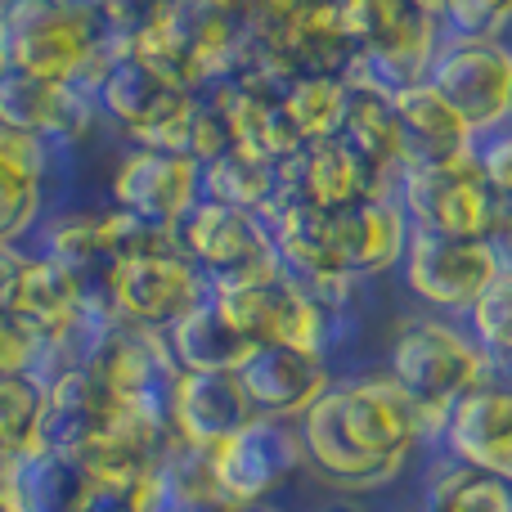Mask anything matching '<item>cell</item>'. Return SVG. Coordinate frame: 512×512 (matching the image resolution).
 I'll return each instance as SVG.
<instances>
[{
	"instance_id": "cell-1",
	"label": "cell",
	"mask_w": 512,
	"mask_h": 512,
	"mask_svg": "<svg viewBox=\"0 0 512 512\" xmlns=\"http://www.w3.org/2000/svg\"><path fill=\"white\" fill-rule=\"evenodd\" d=\"M0 41L9 72L81 86L90 95L126 54V41L108 27L99 0H5Z\"/></svg>"
},
{
	"instance_id": "cell-2",
	"label": "cell",
	"mask_w": 512,
	"mask_h": 512,
	"mask_svg": "<svg viewBox=\"0 0 512 512\" xmlns=\"http://www.w3.org/2000/svg\"><path fill=\"white\" fill-rule=\"evenodd\" d=\"M490 373L472 333L445 319H409L391 342V378L409 391L427 432H441L450 409Z\"/></svg>"
},
{
	"instance_id": "cell-3",
	"label": "cell",
	"mask_w": 512,
	"mask_h": 512,
	"mask_svg": "<svg viewBox=\"0 0 512 512\" xmlns=\"http://www.w3.org/2000/svg\"><path fill=\"white\" fill-rule=\"evenodd\" d=\"M95 104L108 122L122 126L144 149L185 153V131L198 95L189 86H180V81H171L167 72H158L153 63H144L140 54L126 50L95 86Z\"/></svg>"
},
{
	"instance_id": "cell-4",
	"label": "cell",
	"mask_w": 512,
	"mask_h": 512,
	"mask_svg": "<svg viewBox=\"0 0 512 512\" xmlns=\"http://www.w3.org/2000/svg\"><path fill=\"white\" fill-rule=\"evenodd\" d=\"M171 234H176V248L212 279V288L265 279V274L283 270L270 239V225L252 212H239V207L198 198Z\"/></svg>"
},
{
	"instance_id": "cell-5",
	"label": "cell",
	"mask_w": 512,
	"mask_h": 512,
	"mask_svg": "<svg viewBox=\"0 0 512 512\" xmlns=\"http://www.w3.org/2000/svg\"><path fill=\"white\" fill-rule=\"evenodd\" d=\"M396 198L414 230L450 234V239H486L499 194L490 189L477 149L441 167H409L396 180Z\"/></svg>"
},
{
	"instance_id": "cell-6",
	"label": "cell",
	"mask_w": 512,
	"mask_h": 512,
	"mask_svg": "<svg viewBox=\"0 0 512 512\" xmlns=\"http://www.w3.org/2000/svg\"><path fill=\"white\" fill-rule=\"evenodd\" d=\"M207 297H212V279L180 248L126 256L108 270V301H113L117 319L153 328V333H167L176 319L198 310Z\"/></svg>"
},
{
	"instance_id": "cell-7",
	"label": "cell",
	"mask_w": 512,
	"mask_h": 512,
	"mask_svg": "<svg viewBox=\"0 0 512 512\" xmlns=\"http://www.w3.org/2000/svg\"><path fill=\"white\" fill-rule=\"evenodd\" d=\"M427 86L472 126V135L495 131L508 122L512 104V50L495 36H454L436 45Z\"/></svg>"
},
{
	"instance_id": "cell-8",
	"label": "cell",
	"mask_w": 512,
	"mask_h": 512,
	"mask_svg": "<svg viewBox=\"0 0 512 512\" xmlns=\"http://www.w3.org/2000/svg\"><path fill=\"white\" fill-rule=\"evenodd\" d=\"M328 400H333V414L342 432L351 436V445H360L369 459H382L391 468H405V459L427 436L418 405L391 373H369V378L328 387Z\"/></svg>"
},
{
	"instance_id": "cell-9",
	"label": "cell",
	"mask_w": 512,
	"mask_h": 512,
	"mask_svg": "<svg viewBox=\"0 0 512 512\" xmlns=\"http://www.w3.org/2000/svg\"><path fill=\"white\" fill-rule=\"evenodd\" d=\"M81 364H86L122 405L167 423V405H171L180 369H176V360H171L162 333L117 319V324H108L104 333H99V342L90 346V355Z\"/></svg>"
},
{
	"instance_id": "cell-10",
	"label": "cell",
	"mask_w": 512,
	"mask_h": 512,
	"mask_svg": "<svg viewBox=\"0 0 512 512\" xmlns=\"http://www.w3.org/2000/svg\"><path fill=\"white\" fill-rule=\"evenodd\" d=\"M400 270H405L409 292L436 310H472L481 292L499 279L486 239H450V234L432 230L409 234Z\"/></svg>"
},
{
	"instance_id": "cell-11",
	"label": "cell",
	"mask_w": 512,
	"mask_h": 512,
	"mask_svg": "<svg viewBox=\"0 0 512 512\" xmlns=\"http://www.w3.org/2000/svg\"><path fill=\"white\" fill-rule=\"evenodd\" d=\"M113 207L126 216L153 225V230H176L180 216L203 198V167L180 149H144L135 144L113 171Z\"/></svg>"
},
{
	"instance_id": "cell-12",
	"label": "cell",
	"mask_w": 512,
	"mask_h": 512,
	"mask_svg": "<svg viewBox=\"0 0 512 512\" xmlns=\"http://www.w3.org/2000/svg\"><path fill=\"white\" fill-rule=\"evenodd\" d=\"M212 463L225 504L243 508V504H265V495L279 490L297 463H306V450H301L297 423L252 418L243 432H234L225 445H216Z\"/></svg>"
},
{
	"instance_id": "cell-13",
	"label": "cell",
	"mask_w": 512,
	"mask_h": 512,
	"mask_svg": "<svg viewBox=\"0 0 512 512\" xmlns=\"http://www.w3.org/2000/svg\"><path fill=\"white\" fill-rule=\"evenodd\" d=\"M387 194H396V189L378 171L364 167L333 135V140L306 144V149H297L292 158L279 162V198L274 203H306L315 212H342V207L387 198Z\"/></svg>"
},
{
	"instance_id": "cell-14",
	"label": "cell",
	"mask_w": 512,
	"mask_h": 512,
	"mask_svg": "<svg viewBox=\"0 0 512 512\" xmlns=\"http://www.w3.org/2000/svg\"><path fill=\"white\" fill-rule=\"evenodd\" d=\"M126 414H131V405H122L86 364L63 369V373H54V378H45L41 450L81 459V454H86L99 436L113 432Z\"/></svg>"
},
{
	"instance_id": "cell-15",
	"label": "cell",
	"mask_w": 512,
	"mask_h": 512,
	"mask_svg": "<svg viewBox=\"0 0 512 512\" xmlns=\"http://www.w3.org/2000/svg\"><path fill=\"white\" fill-rule=\"evenodd\" d=\"M454 463L512 481V378L490 369L441 427Z\"/></svg>"
},
{
	"instance_id": "cell-16",
	"label": "cell",
	"mask_w": 512,
	"mask_h": 512,
	"mask_svg": "<svg viewBox=\"0 0 512 512\" xmlns=\"http://www.w3.org/2000/svg\"><path fill=\"white\" fill-rule=\"evenodd\" d=\"M95 117H99L95 95L81 86L23 77V72H9V68L0 77V122L14 126V131L41 135L54 149L86 140Z\"/></svg>"
},
{
	"instance_id": "cell-17",
	"label": "cell",
	"mask_w": 512,
	"mask_h": 512,
	"mask_svg": "<svg viewBox=\"0 0 512 512\" xmlns=\"http://www.w3.org/2000/svg\"><path fill=\"white\" fill-rule=\"evenodd\" d=\"M248 396L256 418H279V423H297L333 382H328L324 355H301L288 346H256L234 373Z\"/></svg>"
},
{
	"instance_id": "cell-18",
	"label": "cell",
	"mask_w": 512,
	"mask_h": 512,
	"mask_svg": "<svg viewBox=\"0 0 512 512\" xmlns=\"http://www.w3.org/2000/svg\"><path fill=\"white\" fill-rule=\"evenodd\" d=\"M252 405L234 373H180L167 405V427L189 450H216L252 423Z\"/></svg>"
},
{
	"instance_id": "cell-19",
	"label": "cell",
	"mask_w": 512,
	"mask_h": 512,
	"mask_svg": "<svg viewBox=\"0 0 512 512\" xmlns=\"http://www.w3.org/2000/svg\"><path fill=\"white\" fill-rule=\"evenodd\" d=\"M391 113H396L400 162H405V171L409 167H441V162H454L477 149L472 126L463 122L427 81L396 90V95H391Z\"/></svg>"
},
{
	"instance_id": "cell-20",
	"label": "cell",
	"mask_w": 512,
	"mask_h": 512,
	"mask_svg": "<svg viewBox=\"0 0 512 512\" xmlns=\"http://www.w3.org/2000/svg\"><path fill=\"white\" fill-rule=\"evenodd\" d=\"M59 158L54 144L41 135L14 131L0 122V243H18L32 234L45 207V180Z\"/></svg>"
},
{
	"instance_id": "cell-21",
	"label": "cell",
	"mask_w": 512,
	"mask_h": 512,
	"mask_svg": "<svg viewBox=\"0 0 512 512\" xmlns=\"http://www.w3.org/2000/svg\"><path fill=\"white\" fill-rule=\"evenodd\" d=\"M333 225H337L342 265L351 279H369V274L396 270V265L405 261L409 234H414V225H409L396 194L342 207V212H333Z\"/></svg>"
},
{
	"instance_id": "cell-22",
	"label": "cell",
	"mask_w": 512,
	"mask_h": 512,
	"mask_svg": "<svg viewBox=\"0 0 512 512\" xmlns=\"http://www.w3.org/2000/svg\"><path fill=\"white\" fill-rule=\"evenodd\" d=\"M162 337H167V351L180 373H239L243 360L256 351V342L234 324L230 310L216 297L176 319Z\"/></svg>"
},
{
	"instance_id": "cell-23",
	"label": "cell",
	"mask_w": 512,
	"mask_h": 512,
	"mask_svg": "<svg viewBox=\"0 0 512 512\" xmlns=\"http://www.w3.org/2000/svg\"><path fill=\"white\" fill-rule=\"evenodd\" d=\"M297 436H301L306 459L315 463V468L324 472L333 486L378 490V486H387V481L400 472V468H391V463H382V459H369L360 445H351V436L342 432V423H337V414H333L328 391L297 418Z\"/></svg>"
},
{
	"instance_id": "cell-24",
	"label": "cell",
	"mask_w": 512,
	"mask_h": 512,
	"mask_svg": "<svg viewBox=\"0 0 512 512\" xmlns=\"http://www.w3.org/2000/svg\"><path fill=\"white\" fill-rule=\"evenodd\" d=\"M9 490H14L23 512H86L90 495H95L81 463L50 450H36L27 459H18Z\"/></svg>"
},
{
	"instance_id": "cell-25",
	"label": "cell",
	"mask_w": 512,
	"mask_h": 512,
	"mask_svg": "<svg viewBox=\"0 0 512 512\" xmlns=\"http://www.w3.org/2000/svg\"><path fill=\"white\" fill-rule=\"evenodd\" d=\"M346 86H351V81H346ZM337 140H342L364 167L378 171V176L396 189L405 162H400V131H396V113H391V95L351 86V108H346V122H342Z\"/></svg>"
},
{
	"instance_id": "cell-26",
	"label": "cell",
	"mask_w": 512,
	"mask_h": 512,
	"mask_svg": "<svg viewBox=\"0 0 512 512\" xmlns=\"http://www.w3.org/2000/svg\"><path fill=\"white\" fill-rule=\"evenodd\" d=\"M203 198L207 203L239 207L252 216H270L274 198H279V162H256L248 153H225V158L203 167Z\"/></svg>"
},
{
	"instance_id": "cell-27",
	"label": "cell",
	"mask_w": 512,
	"mask_h": 512,
	"mask_svg": "<svg viewBox=\"0 0 512 512\" xmlns=\"http://www.w3.org/2000/svg\"><path fill=\"white\" fill-rule=\"evenodd\" d=\"M279 104L288 113L292 131H297L301 149H306V144L342 135L346 108H351V86L342 77H297L279 90Z\"/></svg>"
},
{
	"instance_id": "cell-28",
	"label": "cell",
	"mask_w": 512,
	"mask_h": 512,
	"mask_svg": "<svg viewBox=\"0 0 512 512\" xmlns=\"http://www.w3.org/2000/svg\"><path fill=\"white\" fill-rule=\"evenodd\" d=\"M41 405L45 382L36 373L0 378V459L18 463L41 450Z\"/></svg>"
},
{
	"instance_id": "cell-29",
	"label": "cell",
	"mask_w": 512,
	"mask_h": 512,
	"mask_svg": "<svg viewBox=\"0 0 512 512\" xmlns=\"http://www.w3.org/2000/svg\"><path fill=\"white\" fill-rule=\"evenodd\" d=\"M423 512H512V481L454 463L427 486Z\"/></svg>"
},
{
	"instance_id": "cell-30",
	"label": "cell",
	"mask_w": 512,
	"mask_h": 512,
	"mask_svg": "<svg viewBox=\"0 0 512 512\" xmlns=\"http://www.w3.org/2000/svg\"><path fill=\"white\" fill-rule=\"evenodd\" d=\"M468 319H472V342L481 346L490 369L512 378V279L490 283L477 306L468 310Z\"/></svg>"
},
{
	"instance_id": "cell-31",
	"label": "cell",
	"mask_w": 512,
	"mask_h": 512,
	"mask_svg": "<svg viewBox=\"0 0 512 512\" xmlns=\"http://www.w3.org/2000/svg\"><path fill=\"white\" fill-rule=\"evenodd\" d=\"M234 144H230V126H225V113L221 104L212 99V90H203L194 104V117H189V131H185V153L198 162V167H207V162L225 158Z\"/></svg>"
},
{
	"instance_id": "cell-32",
	"label": "cell",
	"mask_w": 512,
	"mask_h": 512,
	"mask_svg": "<svg viewBox=\"0 0 512 512\" xmlns=\"http://www.w3.org/2000/svg\"><path fill=\"white\" fill-rule=\"evenodd\" d=\"M512 18V0H445L441 23L454 27V36H495Z\"/></svg>"
},
{
	"instance_id": "cell-33",
	"label": "cell",
	"mask_w": 512,
	"mask_h": 512,
	"mask_svg": "<svg viewBox=\"0 0 512 512\" xmlns=\"http://www.w3.org/2000/svg\"><path fill=\"white\" fill-rule=\"evenodd\" d=\"M36 369H41V342L32 333H23L0 310V378H18V373H36Z\"/></svg>"
},
{
	"instance_id": "cell-34",
	"label": "cell",
	"mask_w": 512,
	"mask_h": 512,
	"mask_svg": "<svg viewBox=\"0 0 512 512\" xmlns=\"http://www.w3.org/2000/svg\"><path fill=\"white\" fill-rule=\"evenodd\" d=\"M477 162L486 171L490 189L512 198V131H495L486 144H477Z\"/></svg>"
},
{
	"instance_id": "cell-35",
	"label": "cell",
	"mask_w": 512,
	"mask_h": 512,
	"mask_svg": "<svg viewBox=\"0 0 512 512\" xmlns=\"http://www.w3.org/2000/svg\"><path fill=\"white\" fill-rule=\"evenodd\" d=\"M486 248L499 265V279H512V198H504V194H499V203H495V221H490V230H486Z\"/></svg>"
},
{
	"instance_id": "cell-36",
	"label": "cell",
	"mask_w": 512,
	"mask_h": 512,
	"mask_svg": "<svg viewBox=\"0 0 512 512\" xmlns=\"http://www.w3.org/2000/svg\"><path fill=\"white\" fill-rule=\"evenodd\" d=\"M23 261H27V252H18V243H0V310H5V297H9V288H14Z\"/></svg>"
},
{
	"instance_id": "cell-37",
	"label": "cell",
	"mask_w": 512,
	"mask_h": 512,
	"mask_svg": "<svg viewBox=\"0 0 512 512\" xmlns=\"http://www.w3.org/2000/svg\"><path fill=\"white\" fill-rule=\"evenodd\" d=\"M0 512H23V508H18V499H14V490H9V486H0Z\"/></svg>"
},
{
	"instance_id": "cell-38",
	"label": "cell",
	"mask_w": 512,
	"mask_h": 512,
	"mask_svg": "<svg viewBox=\"0 0 512 512\" xmlns=\"http://www.w3.org/2000/svg\"><path fill=\"white\" fill-rule=\"evenodd\" d=\"M225 512H283V508H274V504H243V508H225Z\"/></svg>"
},
{
	"instance_id": "cell-39",
	"label": "cell",
	"mask_w": 512,
	"mask_h": 512,
	"mask_svg": "<svg viewBox=\"0 0 512 512\" xmlns=\"http://www.w3.org/2000/svg\"><path fill=\"white\" fill-rule=\"evenodd\" d=\"M14 468H18V463H5V459H0V486H9V477H14Z\"/></svg>"
},
{
	"instance_id": "cell-40",
	"label": "cell",
	"mask_w": 512,
	"mask_h": 512,
	"mask_svg": "<svg viewBox=\"0 0 512 512\" xmlns=\"http://www.w3.org/2000/svg\"><path fill=\"white\" fill-rule=\"evenodd\" d=\"M292 5H301V9H324V5H337V0H292Z\"/></svg>"
},
{
	"instance_id": "cell-41",
	"label": "cell",
	"mask_w": 512,
	"mask_h": 512,
	"mask_svg": "<svg viewBox=\"0 0 512 512\" xmlns=\"http://www.w3.org/2000/svg\"><path fill=\"white\" fill-rule=\"evenodd\" d=\"M5 68H9L5 63V41H0V77H5Z\"/></svg>"
},
{
	"instance_id": "cell-42",
	"label": "cell",
	"mask_w": 512,
	"mask_h": 512,
	"mask_svg": "<svg viewBox=\"0 0 512 512\" xmlns=\"http://www.w3.org/2000/svg\"><path fill=\"white\" fill-rule=\"evenodd\" d=\"M508 131H512V104H508Z\"/></svg>"
},
{
	"instance_id": "cell-43",
	"label": "cell",
	"mask_w": 512,
	"mask_h": 512,
	"mask_svg": "<svg viewBox=\"0 0 512 512\" xmlns=\"http://www.w3.org/2000/svg\"><path fill=\"white\" fill-rule=\"evenodd\" d=\"M337 512H346V508H337Z\"/></svg>"
},
{
	"instance_id": "cell-44",
	"label": "cell",
	"mask_w": 512,
	"mask_h": 512,
	"mask_svg": "<svg viewBox=\"0 0 512 512\" xmlns=\"http://www.w3.org/2000/svg\"><path fill=\"white\" fill-rule=\"evenodd\" d=\"M0 5H5V0H0Z\"/></svg>"
}]
</instances>
